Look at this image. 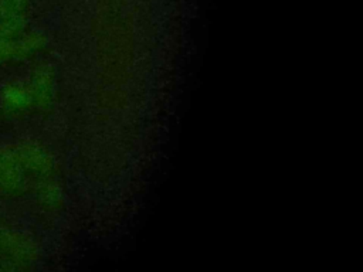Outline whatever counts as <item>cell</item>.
<instances>
[{"instance_id":"6da1fadb","label":"cell","mask_w":363,"mask_h":272,"mask_svg":"<svg viewBox=\"0 0 363 272\" xmlns=\"http://www.w3.org/2000/svg\"><path fill=\"white\" fill-rule=\"evenodd\" d=\"M24 186V169L17 160L13 146L0 147V188L4 193H18Z\"/></svg>"},{"instance_id":"7a4b0ae2","label":"cell","mask_w":363,"mask_h":272,"mask_svg":"<svg viewBox=\"0 0 363 272\" xmlns=\"http://www.w3.org/2000/svg\"><path fill=\"white\" fill-rule=\"evenodd\" d=\"M13 147H14L17 160L24 170H28L40 176L51 171L52 160L40 144L33 142H23Z\"/></svg>"},{"instance_id":"3957f363","label":"cell","mask_w":363,"mask_h":272,"mask_svg":"<svg viewBox=\"0 0 363 272\" xmlns=\"http://www.w3.org/2000/svg\"><path fill=\"white\" fill-rule=\"evenodd\" d=\"M0 254L16 262L30 261L35 255L33 242L23 234L1 228L0 230Z\"/></svg>"},{"instance_id":"277c9868","label":"cell","mask_w":363,"mask_h":272,"mask_svg":"<svg viewBox=\"0 0 363 272\" xmlns=\"http://www.w3.org/2000/svg\"><path fill=\"white\" fill-rule=\"evenodd\" d=\"M30 94L33 102L38 106H47L52 96V74L50 67L40 65L34 69L30 81Z\"/></svg>"},{"instance_id":"5b68a950","label":"cell","mask_w":363,"mask_h":272,"mask_svg":"<svg viewBox=\"0 0 363 272\" xmlns=\"http://www.w3.org/2000/svg\"><path fill=\"white\" fill-rule=\"evenodd\" d=\"M1 102L10 110H23L33 103V98L28 86L13 82L1 89Z\"/></svg>"},{"instance_id":"8992f818","label":"cell","mask_w":363,"mask_h":272,"mask_svg":"<svg viewBox=\"0 0 363 272\" xmlns=\"http://www.w3.org/2000/svg\"><path fill=\"white\" fill-rule=\"evenodd\" d=\"M45 40L40 33H30L14 41V58H24L44 45Z\"/></svg>"},{"instance_id":"52a82bcc","label":"cell","mask_w":363,"mask_h":272,"mask_svg":"<svg viewBox=\"0 0 363 272\" xmlns=\"http://www.w3.org/2000/svg\"><path fill=\"white\" fill-rule=\"evenodd\" d=\"M26 27V18L23 14L1 18L0 20V38L13 40L18 34L23 33Z\"/></svg>"},{"instance_id":"ba28073f","label":"cell","mask_w":363,"mask_h":272,"mask_svg":"<svg viewBox=\"0 0 363 272\" xmlns=\"http://www.w3.org/2000/svg\"><path fill=\"white\" fill-rule=\"evenodd\" d=\"M26 0H0V20L24 13Z\"/></svg>"},{"instance_id":"9c48e42d","label":"cell","mask_w":363,"mask_h":272,"mask_svg":"<svg viewBox=\"0 0 363 272\" xmlns=\"http://www.w3.org/2000/svg\"><path fill=\"white\" fill-rule=\"evenodd\" d=\"M38 198L44 205H54L58 201V191L54 186L45 184L38 190Z\"/></svg>"},{"instance_id":"30bf717a","label":"cell","mask_w":363,"mask_h":272,"mask_svg":"<svg viewBox=\"0 0 363 272\" xmlns=\"http://www.w3.org/2000/svg\"><path fill=\"white\" fill-rule=\"evenodd\" d=\"M14 58V41L0 38V64Z\"/></svg>"},{"instance_id":"8fae6325","label":"cell","mask_w":363,"mask_h":272,"mask_svg":"<svg viewBox=\"0 0 363 272\" xmlns=\"http://www.w3.org/2000/svg\"><path fill=\"white\" fill-rule=\"evenodd\" d=\"M1 228H3V227H1V224H0V230H1Z\"/></svg>"}]
</instances>
